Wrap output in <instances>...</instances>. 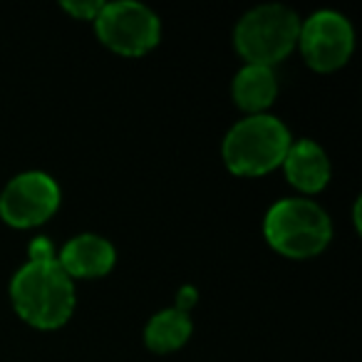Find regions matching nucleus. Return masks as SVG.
I'll return each instance as SVG.
<instances>
[{
	"mask_svg": "<svg viewBox=\"0 0 362 362\" xmlns=\"http://www.w3.org/2000/svg\"><path fill=\"white\" fill-rule=\"evenodd\" d=\"M11 300L28 325L55 330L65 325L75 310V281L62 271L57 258L28 261L13 276Z\"/></svg>",
	"mask_w": 362,
	"mask_h": 362,
	"instance_id": "f257e3e1",
	"label": "nucleus"
},
{
	"mask_svg": "<svg viewBox=\"0 0 362 362\" xmlns=\"http://www.w3.org/2000/svg\"><path fill=\"white\" fill-rule=\"evenodd\" d=\"M268 246L293 261H305L322 253L332 241V221L317 202L288 197L276 202L263 218Z\"/></svg>",
	"mask_w": 362,
	"mask_h": 362,
	"instance_id": "f03ea898",
	"label": "nucleus"
},
{
	"mask_svg": "<svg viewBox=\"0 0 362 362\" xmlns=\"http://www.w3.org/2000/svg\"><path fill=\"white\" fill-rule=\"evenodd\" d=\"M291 132L273 115H251L223 136V164L236 176H263L283 166L291 146Z\"/></svg>",
	"mask_w": 362,
	"mask_h": 362,
	"instance_id": "7ed1b4c3",
	"label": "nucleus"
},
{
	"mask_svg": "<svg viewBox=\"0 0 362 362\" xmlns=\"http://www.w3.org/2000/svg\"><path fill=\"white\" fill-rule=\"evenodd\" d=\"M300 18L283 3L256 6L236 23L233 45L246 65L276 67L298 47Z\"/></svg>",
	"mask_w": 362,
	"mask_h": 362,
	"instance_id": "20e7f679",
	"label": "nucleus"
},
{
	"mask_svg": "<svg viewBox=\"0 0 362 362\" xmlns=\"http://www.w3.org/2000/svg\"><path fill=\"white\" fill-rule=\"evenodd\" d=\"M95 33L105 47L124 57H141L159 45L161 23L151 8L134 0L105 3L95 18Z\"/></svg>",
	"mask_w": 362,
	"mask_h": 362,
	"instance_id": "39448f33",
	"label": "nucleus"
},
{
	"mask_svg": "<svg viewBox=\"0 0 362 362\" xmlns=\"http://www.w3.org/2000/svg\"><path fill=\"white\" fill-rule=\"evenodd\" d=\"M60 187L45 171H23L0 192V218L13 228H35L60 209Z\"/></svg>",
	"mask_w": 362,
	"mask_h": 362,
	"instance_id": "423d86ee",
	"label": "nucleus"
},
{
	"mask_svg": "<svg viewBox=\"0 0 362 362\" xmlns=\"http://www.w3.org/2000/svg\"><path fill=\"white\" fill-rule=\"evenodd\" d=\"M298 47L308 67L317 72H335L347 65L355 50V30L342 13L317 11L308 21H300Z\"/></svg>",
	"mask_w": 362,
	"mask_h": 362,
	"instance_id": "0eeeda50",
	"label": "nucleus"
},
{
	"mask_svg": "<svg viewBox=\"0 0 362 362\" xmlns=\"http://www.w3.org/2000/svg\"><path fill=\"white\" fill-rule=\"evenodd\" d=\"M117 251L105 236L97 233H80L70 238L57 253V263L62 271L75 278H102L115 268Z\"/></svg>",
	"mask_w": 362,
	"mask_h": 362,
	"instance_id": "6e6552de",
	"label": "nucleus"
},
{
	"mask_svg": "<svg viewBox=\"0 0 362 362\" xmlns=\"http://www.w3.org/2000/svg\"><path fill=\"white\" fill-rule=\"evenodd\" d=\"M283 171H286V179L303 194L322 192L332 174L325 149L313 139L291 141L286 159H283Z\"/></svg>",
	"mask_w": 362,
	"mask_h": 362,
	"instance_id": "1a4fd4ad",
	"label": "nucleus"
},
{
	"mask_svg": "<svg viewBox=\"0 0 362 362\" xmlns=\"http://www.w3.org/2000/svg\"><path fill=\"white\" fill-rule=\"evenodd\" d=\"M231 95L238 110L248 112V117L266 115V110L278 97V77L273 67L243 65L233 77Z\"/></svg>",
	"mask_w": 362,
	"mask_h": 362,
	"instance_id": "9d476101",
	"label": "nucleus"
},
{
	"mask_svg": "<svg viewBox=\"0 0 362 362\" xmlns=\"http://www.w3.org/2000/svg\"><path fill=\"white\" fill-rule=\"evenodd\" d=\"M194 332V322L189 313L179 310V308H164V310L154 313L144 327V342L151 352H176L189 342Z\"/></svg>",
	"mask_w": 362,
	"mask_h": 362,
	"instance_id": "9b49d317",
	"label": "nucleus"
},
{
	"mask_svg": "<svg viewBox=\"0 0 362 362\" xmlns=\"http://www.w3.org/2000/svg\"><path fill=\"white\" fill-rule=\"evenodd\" d=\"M60 8L65 13H70L75 21H92L100 16V11L105 8V0H62Z\"/></svg>",
	"mask_w": 362,
	"mask_h": 362,
	"instance_id": "f8f14e48",
	"label": "nucleus"
},
{
	"mask_svg": "<svg viewBox=\"0 0 362 362\" xmlns=\"http://www.w3.org/2000/svg\"><path fill=\"white\" fill-rule=\"evenodd\" d=\"M28 253H30V261H52V258H57L55 248H52V243L47 241V238H35V241L30 243V248H28Z\"/></svg>",
	"mask_w": 362,
	"mask_h": 362,
	"instance_id": "ddd939ff",
	"label": "nucleus"
},
{
	"mask_svg": "<svg viewBox=\"0 0 362 362\" xmlns=\"http://www.w3.org/2000/svg\"><path fill=\"white\" fill-rule=\"evenodd\" d=\"M197 303V291H194L192 286H184L179 293H176V305L174 308H179V310H184V313H189V308Z\"/></svg>",
	"mask_w": 362,
	"mask_h": 362,
	"instance_id": "4468645a",
	"label": "nucleus"
}]
</instances>
